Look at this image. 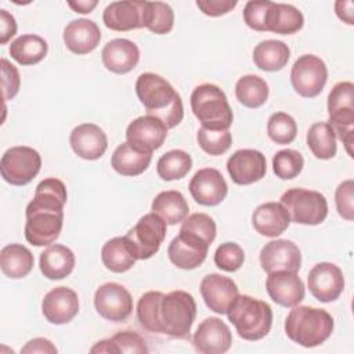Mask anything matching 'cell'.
<instances>
[{
  "mask_svg": "<svg viewBox=\"0 0 354 354\" xmlns=\"http://www.w3.org/2000/svg\"><path fill=\"white\" fill-rule=\"evenodd\" d=\"M166 221L158 214H144L124 235L127 245L137 260L151 259L160 248L166 236Z\"/></svg>",
  "mask_w": 354,
  "mask_h": 354,
  "instance_id": "cell-9",
  "label": "cell"
},
{
  "mask_svg": "<svg viewBox=\"0 0 354 354\" xmlns=\"http://www.w3.org/2000/svg\"><path fill=\"white\" fill-rule=\"evenodd\" d=\"M198 145L209 155L217 156L227 152L232 144L230 130H209L201 127L196 133Z\"/></svg>",
  "mask_w": 354,
  "mask_h": 354,
  "instance_id": "cell-43",
  "label": "cell"
},
{
  "mask_svg": "<svg viewBox=\"0 0 354 354\" xmlns=\"http://www.w3.org/2000/svg\"><path fill=\"white\" fill-rule=\"evenodd\" d=\"M152 160V153L142 152L131 144L122 142L112 153L111 166L122 176L134 177L144 173Z\"/></svg>",
  "mask_w": 354,
  "mask_h": 354,
  "instance_id": "cell-29",
  "label": "cell"
},
{
  "mask_svg": "<svg viewBox=\"0 0 354 354\" xmlns=\"http://www.w3.org/2000/svg\"><path fill=\"white\" fill-rule=\"evenodd\" d=\"M274 1L252 0L243 8L245 24L257 32H268V19Z\"/></svg>",
  "mask_w": 354,
  "mask_h": 354,
  "instance_id": "cell-44",
  "label": "cell"
},
{
  "mask_svg": "<svg viewBox=\"0 0 354 354\" xmlns=\"http://www.w3.org/2000/svg\"><path fill=\"white\" fill-rule=\"evenodd\" d=\"M94 307L104 319L122 322L127 319L133 311V299L123 285L106 282L97 288L94 293Z\"/></svg>",
  "mask_w": 354,
  "mask_h": 354,
  "instance_id": "cell-12",
  "label": "cell"
},
{
  "mask_svg": "<svg viewBox=\"0 0 354 354\" xmlns=\"http://www.w3.org/2000/svg\"><path fill=\"white\" fill-rule=\"evenodd\" d=\"M196 317L194 296L184 290L163 293L158 307L159 333L177 339H187Z\"/></svg>",
  "mask_w": 354,
  "mask_h": 354,
  "instance_id": "cell-5",
  "label": "cell"
},
{
  "mask_svg": "<svg viewBox=\"0 0 354 354\" xmlns=\"http://www.w3.org/2000/svg\"><path fill=\"white\" fill-rule=\"evenodd\" d=\"M267 134L279 145L290 144L297 136V124L290 115L285 112H275L268 118Z\"/></svg>",
  "mask_w": 354,
  "mask_h": 354,
  "instance_id": "cell-40",
  "label": "cell"
},
{
  "mask_svg": "<svg viewBox=\"0 0 354 354\" xmlns=\"http://www.w3.org/2000/svg\"><path fill=\"white\" fill-rule=\"evenodd\" d=\"M101 40V32L98 25L86 18L71 21L64 29V43L69 51L77 55L88 54Z\"/></svg>",
  "mask_w": 354,
  "mask_h": 354,
  "instance_id": "cell-26",
  "label": "cell"
},
{
  "mask_svg": "<svg viewBox=\"0 0 354 354\" xmlns=\"http://www.w3.org/2000/svg\"><path fill=\"white\" fill-rule=\"evenodd\" d=\"M180 230L201 236L209 245H212L216 238V223L209 214L205 213H194L187 216Z\"/></svg>",
  "mask_w": 354,
  "mask_h": 354,
  "instance_id": "cell-46",
  "label": "cell"
},
{
  "mask_svg": "<svg viewBox=\"0 0 354 354\" xmlns=\"http://www.w3.org/2000/svg\"><path fill=\"white\" fill-rule=\"evenodd\" d=\"M41 313L50 324H68L79 313V299L76 292L66 286L51 289L41 301Z\"/></svg>",
  "mask_w": 354,
  "mask_h": 354,
  "instance_id": "cell-20",
  "label": "cell"
},
{
  "mask_svg": "<svg viewBox=\"0 0 354 354\" xmlns=\"http://www.w3.org/2000/svg\"><path fill=\"white\" fill-rule=\"evenodd\" d=\"M167 130L169 129L160 119L145 115L130 122L126 129V140L138 151L152 153L163 145Z\"/></svg>",
  "mask_w": 354,
  "mask_h": 354,
  "instance_id": "cell-16",
  "label": "cell"
},
{
  "mask_svg": "<svg viewBox=\"0 0 354 354\" xmlns=\"http://www.w3.org/2000/svg\"><path fill=\"white\" fill-rule=\"evenodd\" d=\"M68 6L75 11L80 14H88L93 11V8L97 6L95 0H83V1H68Z\"/></svg>",
  "mask_w": 354,
  "mask_h": 354,
  "instance_id": "cell-54",
  "label": "cell"
},
{
  "mask_svg": "<svg viewBox=\"0 0 354 354\" xmlns=\"http://www.w3.org/2000/svg\"><path fill=\"white\" fill-rule=\"evenodd\" d=\"M310 293L322 303H330L339 299L344 289V278L342 270L328 261L315 264L307 277Z\"/></svg>",
  "mask_w": 354,
  "mask_h": 354,
  "instance_id": "cell-14",
  "label": "cell"
},
{
  "mask_svg": "<svg viewBox=\"0 0 354 354\" xmlns=\"http://www.w3.org/2000/svg\"><path fill=\"white\" fill-rule=\"evenodd\" d=\"M191 108L202 127L209 130H228L234 115L225 93L216 84L203 83L191 94Z\"/></svg>",
  "mask_w": 354,
  "mask_h": 354,
  "instance_id": "cell-6",
  "label": "cell"
},
{
  "mask_svg": "<svg viewBox=\"0 0 354 354\" xmlns=\"http://www.w3.org/2000/svg\"><path fill=\"white\" fill-rule=\"evenodd\" d=\"M113 354L118 353H133V354H147L149 350L144 337L133 330H122L109 337Z\"/></svg>",
  "mask_w": 354,
  "mask_h": 354,
  "instance_id": "cell-47",
  "label": "cell"
},
{
  "mask_svg": "<svg viewBox=\"0 0 354 354\" xmlns=\"http://www.w3.org/2000/svg\"><path fill=\"white\" fill-rule=\"evenodd\" d=\"M144 1H112L102 12L104 25L116 32L144 28Z\"/></svg>",
  "mask_w": 354,
  "mask_h": 354,
  "instance_id": "cell-24",
  "label": "cell"
},
{
  "mask_svg": "<svg viewBox=\"0 0 354 354\" xmlns=\"http://www.w3.org/2000/svg\"><path fill=\"white\" fill-rule=\"evenodd\" d=\"M35 264L32 252L19 243H11L1 249L0 267L6 277L11 279H21L26 277Z\"/></svg>",
  "mask_w": 354,
  "mask_h": 354,
  "instance_id": "cell-30",
  "label": "cell"
},
{
  "mask_svg": "<svg viewBox=\"0 0 354 354\" xmlns=\"http://www.w3.org/2000/svg\"><path fill=\"white\" fill-rule=\"evenodd\" d=\"M236 100L246 108H259L268 98V84L257 75H245L235 84Z\"/></svg>",
  "mask_w": 354,
  "mask_h": 354,
  "instance_id": "cell-36",
  "label": "cell"
},
{
  "mask_svg": "<svg viewBox=\"0 0 354 354\" xmlns=\"http://www.w3.org/2000/svg\"><path fill=\"white\" fill-rule=\"evenodd\" d=\"M228 321L238 335L249 342L266 337L272 325V310L268 303L249 295H238L227 311Z\"/></svg>",
  "mask_w": 354,
  "mask_h": 354,
  "instance_id": "cell-4",
  "label": "cell"
},
{
  "mask_svg": "<svg viewBox=\"0 0 354 354\" xmlns=\"http://www.w3.org/2000/svg\"><path fill=\"white\" fill-rule=\"evenodd\" d=\"M142 25L155 35H166L173 29L174 12L167 3L144 1Z\"/></svg>",
  "mask_w": 354,
  "mask_h": 354,
  "instance_id": "cell-38",
  "label": "cell"
},
{
  "mask_svg": "<svg viewBox=\"0 0 354 354\" xmlns=\"http://www.w3.org/2000/svg\"><path fill=\"white\" fill-rule=\"evenodd\" d=\"M162 296V292L149 290L144 293L137 303V318L140 321V325L152 333H159L158 307Z\"/></svg>",
  "mask_w": 354,
  "mask_h": 354,
  "instance_id": "cell-41",
  "label": "cell"
},
{
  "mask_svg": "<svg viewBox=\"0 0 354 354\" xmlns=\"http://www.w3.org/2000/svg\"><path fill=\"white\" fill-rule=\"evenodd\" d=\"M191 167L192 159L183 149H173L163 153L156 163L158 176L165 181H173L185 177Z\"/></svg>",
  "mask_w": 354,
  "mask_h": 354,
  "instance_id": "cell-39",
  "label": "cell"
},
{
  "mask_svg": "<svg viewBox=\"0 0 354 354\" xmlns=\"http://www.w3.org/2000/svg\"><path fill=\"white\" fill-rule=\"evenodd\" d=\"M304 25L303 14L292 4L274 3L270 19H268V32L278 35H293L299 32Z\"/></svg>",
  "mask_w": 354,
  "mask_h": 354,
  "instance_id": "cell-35",
  "label": "cell"
},
{
  "mask_svg": "<svg viewBox=\"0 0 354 354\" xmlns=\"http://www.w3.org/2000/svg\"><path fill=\"white\" fill-rule=\"evenodd\" d=\"M227 171L238 185H249L266 176L267 160L257 149H238L227 160Z\"/></svg>",
  "mask_w": 354,
  "mask_h": 354,
  "instance_id": "cell-18",
  "label": "cell"
},
{
  "mask_svg": "<svg viewBox=\"0 0 354 354\" xmlns=\"http://www.w3.org/2000/svg\"><path fill=\"white\" fill-rule=\"evenodd\" d=\"M201 295L212 311L227 314L239 293L236 283L231 278L221 274H209L201 282Z\"/></svg>",
  "mask_w": 354,
  "mask_h": 354,
  "instance_id": "cell-21",
  "label": "cell"
},
{
  "mask_svg": "<svg viewBox=\"0 0 354 354\" xmlns=\"http://www.w3.org/2000/svg\"><path fill=\"white\" fill-rule=\"evenodd\" d=\"M328 80L325 62L313 54L299 57L290 71V83L295 91L304 98H314L321 94Z\"/></svg>",
  "mask_w": 354,
  "mask_h": 354,
  "instance_id": "cell-11",
  "label": "cell"
},
{
  "mask_svg": "<svg viewBox=\"0 0 354 354\" xmlns=\"http://www.w3.org/2000/svg\"><path fill=\"white\" fill-rule=\"evenodd\" d=\"M329 126L335 136L344 144L350 158H353L354 142V84L339 82L328 95Z\"/></svg>",
  "mask_w": 354,
  "mask_h": 354,
  "instance_id": "cell-7",
  "label": "cell"
},
{
  "mask_svg": "<svg viewBox=\"0 0 354 354\" xmlns=\"http://www.w3.org/2000/svg\"><path fill=\"white\" fill-rule=\"evenodd\" d=\"M17 33L15 18L7 11L0 10V44H6Z\"/></svg>",
  "mask_w": 354,
  "mask_h": 354,
  "instance_id": "cell-51",
  "label": "cell"
},
{
  "mask_svg": "<svg viewBox=\"0 0 354 354\" xmlns=\"http://www.w3.org/2000/svg\"><path fill=\"white\" fill-rule=\"evenodd\" d=\"M24 354H33V353H43V354H55L57 353V347L44 337H35L32 340H29L21 350Z\"/></svg>",
  "mask_w": 354,
  "mask_h": 354,
  "instance_id": "cell-52",
  "label": "cell"
},
{
  "mask_svg": "<svg viewBox=\"0 0 354 354\" xmlns=\"http://www.w3.org/2000/svg\"><path fill=\"white\" fill-rule=\"evenodd\" d=\"M290 57V50L286 43L281 40H264L253 50L254 65L266 72H275L282 69Z\"/></svg>",
  "mask_w": 354,
  "mask_h": 354,
  "instance_id": "cell-32",
  "label": "cell"
},
{
  "mask_svg": "<svg viewBox=\"0 0 354 354\" xmlns=\"http://www.w3.org/2000/svg\"><path fill=\"white\" fill-rule=\"evenodd\" d=\"M136 93L147 115L160 119L167 129H173L184 118L180 94L160 75L145 72L137 77Z\"/></svg>",
  "mask_w": 354,
  "mask_h": 354,
  "instance_id": "cell-2",
  "label": "cell"
},
{
  "mask_svg": "<svg viewBox=\"0 0 354 354\" xmlns=\"http://www.w3.org/2000/svg\"><path fill=\"white\" fill-rule=\"evenodd\" d=\"M101 260L105 268L112 272H126L136 264V256L127 245L124 236H116L104 243Z\"/></svg>",
  "mask_w": 354,
  "mask_h": 354,
  "instance_id": "cell-34",
  "label": "cell"
},
{
  "mask_svg": "<svg viewBox=\"0 0 354 354\" xmlns=\"http://www.w3.org/2000/svg\"><path fill=\"white\" fill-rule=\"evenodd\" d=\"M333 325V318L328 311L297 304L292 307L285 319V333L292 342L311 348L329 339Z\"/></svg>",
  "mask_w": 354,
  "mask_h": 354,
  "instance_id": "cell-3",
  "label": "cell"
},
{
  "mask_svg": "<svg viewBox=\"0 0 354 354\" xmlns=\"http://www.w3.org/2000/svg\"><path fill=\"white\" fill-rule=\"evenodd\" d=\"M75 254L73 252L59 243L50 245L40 254V271L48 279H64L75 268Z\"/></svg>",
  "mask_w": 354,
  "mask_h": 354,
  "instance_id": "cell-28",
  "label": "cell"
},
{
  "mask_svg": "<svg viewBox=\"0 0 354 354\" xmlns=\"http://www.w3.org/2000/svg\"><path fill=\"white\" fill-rule=\"evenodd\" d=\"M337 213L347 221L354 218V181L351 178L339 184L335 192Z\"/></svg>",
  "mask_w": 354,
  "mask_h": 354,
  "instance_id": "cell-48",
  "label": "cell"
},
{
  "mask_svg": "<svg viewBox=\"0 0 354 354\" xmlns=\"http://www.w3.org/2000/svg\"><path fill=\"white\" fill-rule=\"evenodd\" d=\"M40 153L25 145L11 147L7 149L0 160V171L4 181L11 185H26L40 171Z\"/></svg>",
  "mask_w": 354,
  "mask_h": 354,
  "instance_id": "cell-10",
  "label": "cell"
},
{
  "mask_svg": "<svg viewBox=\"0 0 354 354\" xmlns=\"http://www.w3.org/2000/svg\"><path fill=\"white\" fill-rule=\"evenodd\" d=\"M66 199V187L61 180L50 177L37 184L25 212V238L30 245L46 246L55 242L62 230Z\"/></svg>",
  "mask_w": 354,
  "mask_h": 354,
  "instance_id": "cell-1",
  "label": "cell"
},
{
  "mask_svg": "<svg viewBox=\"0 0 354 354\" xmlns=\"http://www.w3.org/2000/svg\"><path fill=\"white\" fill-rule=\"evenodd\" d=\"M281 203L288 210L290 221L304 225H318L328 216L326 198L313 189L290 188L281 196Z\"/></svg>",
  "mask_w": 354,
  "mask_h": 354,
  "instance_id": "cell-8",
  "label": "cell"
},
{
  "mask_svg": "<svg viewBox=\"0 0 354 354\" xmlns=\"http://www.w3.org/2000/svg\"><path fill=\"white\" fill-rule=\"evenodd\" d=\"M101 59L108 71L123 75L137 66L140 50L137 44L129 39H113L104 46Z\"/></svg>",
  "mask_w": 354,
  "mask_h": 354,
  "instance_id": "cell-25",
  "label": "cell"
},
{
  "mask_svg": "<svg viewBox=\"0 0 354 354\" xmlns=\"http://www.w3.org/2000/svg\"><path fill=\"white\" fill-rule=\"evenodd\" d=\"M238 4L236 0H198L196 7L209 17H220L230 12Z\"/></svg>",
  "mask_w": 354,
  "mask_h": 354,
  "instance_id": "cell-50",
  "label": "cell"
},
{
  "mask_svg": "<svg viewBox=\"0 0 354 354\" xmlns=\"http://www.w3.org/2000/svg\"><path fill=\"white\" fill-rule=\"evenodd\" d=\"M209 246L201 236L180 230V234L169 243L167 256L177 268L194 270L205 261Z\"/></svg>",
  "mask_w": 354,
  "mask_h": 354,
  "instance_id": "cell-13",
  "label": "cell"
},
{
  "mask_svg": "<svg viewBox=\"0 0 354 354\" xmlns=\"http://www.w3.org/2000/svg\"><path fill=\"white\" fill-rule=\"evenodd\" d=\"M152 212L162 217L166 224L174 225L185 220L188 216L189 207L180 191L169 189L159 192L152 201Z\"/></svg>",
  "mask_w": 354,
  "mask_h": 354,
  "instance_id": "cell-31",
  "label": "cell"
},
{
  "mask_svg": "<svg viewBox=\"0 0 354 354\" xmlns=\"http://www.w3.org/2000/svg\"><path fill=\"white\" fill-rule=\"evenodd\" d=\"M307 145L315 158L324 160L333 158L337 151L336 136L325 122H317L308 129Z\"/></svg>",
  "mask_w": 354,
  "mask_h": 354,
  "instance_id": "cell-37",
  "label": "cell"
},
{
  "mask_svg": "<svg viewBox=\"0 0 354 354\" xmlns=\"http://www.w3.org/2000/svg\"><path fill=\"white\" fill-rule=\"evenodd\" d=\"M48 51L47 41L39 35H21L10 44V55L19 65L39 64Z\"/></svg>",
  "mask_w": 354,
  "mask_h": 354,
  "instance_id": "cell-33",
  "label": "cell"
},
{
  "mask_svg": "<svg viewBox=\"0 0 354 354\" xmlns=\"http://www.w3.org/2000/svg\"><path fill=\"white\" fill-rule=\"evenodd\" d=\"M245 261L243 249L235 242L221 243L214 253V264L227 272L238 271Z\"/></svg>",
  "mask_w": 354,
  "mask_h": 354,
  "instance_id": "cell-45",
  "label": "cell"
},
{
  "mask_svg": "<svg viewBox=\"0 0 354 354\" xmlns=\"http://www.w3.org/2000/svg\"><path fill=\"white\" fill-rule=\"evenodd\" d=\"M266 289L272 301L282 307L297 306L306 295L304 283L297 272L289 271L268 274L266 281Z\"/></svg>",
  "mask_w": 354,
  "mask_h": 354,
  "instance_id": "cell-22",
  "label": "cell"
},
{
  "mask_svg": "<svg viewBox=\"0 0 354 354\" xmlns=\"http://www.w3.org/2000/svg\"><path fill=\"white\" fill-rule=\"evenodd\" d=\"M189 192L196 203L203 206H217L228 192V185L223 174L213 167L198 170L189 181Z\"/></svg>",
  "mask_w": 354,
  "mask_h": 354,
  "instance_id": "cell-19",
  "label": "cell"
},
{
  "mask_svg": "<svg viewBox=\"0 0 354 354\" xmlns=\"http://www.w3.org/2000/svg\"><path fill=\"white\" fill-rule=\"evenodd\" d=\"M261 268L267 272H297L301 266L299 246L288 239H275L266 243L260 252Z\"/></svg>",
  "mask_w": 354,
  "mask_h": 354,
  "instance_id": "cell-15",
  "label": "cell"
},
{
  "mask_svg": "<svg viewBox=\"0 0 354 354\" xmlns=\"http://www.w3.org/2000/svg\"><path fill=\"white\" fill-rule=\"evenodd\" d=\"M69 144L79 158L95 160L105 153L108 148V137L100 126L94 123H83L72 130Z\"/></svg>",
  "mask_w": 354,
  "mask_h": 354,
  "instance_id": "cell-23",
  "label": "cell"
},
{
  "mask_svg": "<svg viewBox=\"0 0 354 354\" xmlns=\"http://www.w3.org/2000/svg\"><path fill=\"white\" fill-rule=\"evenodd\" d=\"M21 86V77L18 69L10 64L6 58H1V88H3V98L6 101L12 100Z\"/></svg>",
  "mask_w": 354,
  "mask_h": 354,
  "instance_id": "cell-49",
  "label": "cell"
},
{
  "mask_svg": "<svg viewBox=\"0 0 354 354\" xmlns=\"http://www.w3.org/2000/svg\"><path fill=\"white\" fill-rule=\"evenodd\" d=\"M304 166V159L295 149H281L272 158V170L281 180H292L297 177Z\"/></svg>",
  "mask_w": 354,
  "mask_h": 354,
  "instance_id": "cell-42",
  "label": "cell"
},
{
  "mask_svg": "<svg viewBox=\"0 0 354 354\" xmlns=\"http://www.w3.org/2000/svg\"><path fill=\"white\" fill-rule=\"evenodd\" d=\"M353 8H354V3L351 0H337L335 3V12L336 15L346 24L353 25L354 19H353Z\"/></svg>",
  "mask_w": 354,
  "mask_h": 354,
  "instance_id": "cell-53",
  "label": "cell"
},
{
  "mask_svg": "<svg viewBox=\"0 0 354 354\" xmlns=\"http://www.w3.org/2000/svg\"><path fill=\"white\" fill-rule=\"evenodd\" d=\"M192 344L202 354H223L230 350L232 335L224 321L209 317L198 325L192 336Z\"/></svg>",
  "mask_w": 354,
  "mask_h": 354,
  "instance_id": "cell-17",
  "label": "cell"
},
{
  "mask_svg": "<svg viewBox=\"0 0 354 354\" xmlns=\"http://www.w3.org/2000/svg\"><path fill=\"white\" fill-rule=\"evenodd\" d=\"M252 224L260 235L275 238L289 227L290 217L281 202H266L253 212Z\"/></svg>",
  "mask_w": 354,
  "mask_h": 354,
  "instance_id": "cell-27",
  "label": "cell"
}]
</instances>
